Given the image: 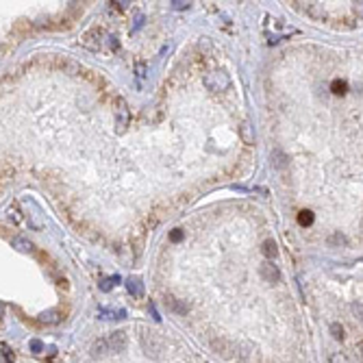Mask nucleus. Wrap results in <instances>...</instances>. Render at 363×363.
<instances>
[{"mask_svg":"<svg viewBox=\"0 0 363 363\" xmlns=\"http://www.w3.org/2000/svg\"><path fill=\"white\" fill-rule=\"evenodd\" d=\"M172 7L176 9V11H183V9L189 7V2H181V0H176V2H172Z\"/></svg>","mask_w":363,"mask_h":363,"instance_id":"4be33fe9","label":"nucleus"},{"mask_svg":"<svg viewBox=\"0 0 363 363\" xmlns=\"http://www.w3.org/2000/svg\"><path fill=\"white\" fill-rule=\"evenodd\" d=\"M127 333L124 331H115L107 337V344H109V352H122L127 348Z\"/></svg>","mask_w":363,"mask_h":363,"instance_id":"20e7f679","label":"nucleus"},{"mask_svg":"<svg viewBox=\"0 0 363 363\" xmlns=\"http://www.w3.org/2000/svg\"><path fill=\"white\" fill-rule=\"evenodd\" d=\"M13 246H16L20 253H24V255L33 253V244L28 239H24V237H13Z\"/></svg>","mask_w":363,"mask_h":363,"instance_id":"f8f14e48","label":"nucleus"},{"mask_svg":"<svg viewBox=\"0 0 363 363\" xmlns=\"http://www.w3.org/2000/svg\"><path fill=\"white\" fill-rule=\"evenodd\" d=\"M144 72H146V68H144V65H137V77H139V78H144V77H146Z\"/></svg>","mask_w":363,"mask_h":363,"instance_id":"5701e85b","label":"nucleus"},{"mask_svg":"<svg viewBox=\"0 0 363 363\" xmlns=\"http://www.w3.org/2000/svg\"><path fill=\"white\" fill-rule=\"evenodd\" d=\"M120 283V276H109V279H103L100 281V289L103 291H111L113 289V285Z\"/></svg>","mask_w":363,"mask_h":363,"instance_id":"4468645a","label":"nucleus"},{"mask_svg":"<svg viewBox=\"0 0 363 363\" xmlns=\"http://www.w3.org/2000/svg\"><path fill=\"white\" fill-rule=\"evenodd\" d=\"M0 350H2L4 359H7L9 363H13V355H11V352H9V346H7V344H2V346H0Z\"/></svg>","mask_w":363,"mask_h":363,"instance_id":"a211bd4d","label":"nucleus"},{"mask_svg":"<svg viewBox=\"0 0 363 363\" xmlns=\"http://www.w3.org/2000/svg\"><path fill=\"white\" fill-rule=\"evenodd\" d=\"M205 85L209 92H226V89L231 87V78L226 72H222V70H215V72H209L205 77Z\"/></svg>","mask_w":363,"mask_h":363,"instance_id":"f257e3e1","label":"nucleus"},{"mask_svg":"<svg viewBox=\"0 0 363 363\" xmlns=\"http://www.w3.org/2000/svg\"><path fill=\"white\" fill-rule=\"evenodd\" d=\"M259 274H261V279L265 281V283H270V285H274V283H279L281 281V272L279 268H276L272 261H263V263L259 265Z\"/></svg>","mask_w":363,"mask_h":363,"instance_id":"7ed1b4c3","label":"nucleus"},{"mask_svg":"<svg viewBox=\"0 0 363 363\" xmlns=\"http://www.w3.org/2000/svg\"><path fill=\"white\" fill-rule=\"evenodd\" d=\"M109 355V344H107V339H96L94 344H92V357H96V359H103V357H107Z\"/></svg>","mask_w":363,"mask_h":363,"instance_id":"6e6552de","label":"nucleus"},{"mask_svg":"<svg viewBox=\"0 0 363 363\" xmlns=\"http://www.w3.org/2000/svg\"><path fill=\"white\" fill-rule=\"evenodd\" d=\"M0 315H2V305H0Z\"/></svg>","mask_w":363,"mask_h":363,"instance_id":"b1692460","label":"nucleus"},{"mask_svg":"<svg viewBox=\"0 0 363 363\" xmlns=\"http://www.w3.org/2000/svg\"><path fill=\"white\" fill-rule=\"evenodd\" d=\"M261 253H263V257H268V259H274L279 250H276V244H274V241H272V239H265L263 244H261Z\"/></svg>","mask_w":363,"mask_h":363,"instance_id":"ddd939ff","label":"nucleus"},{"mask_svg":"<svg viewBox=\"0 0 363 363\" xmlns=\"http://www.w3.org/2000/svg\"><path fill=\"white\" fill-rule=\"evenodd\" d=\"M239 137H241V142H244L246 146H255V129L250 127L248 122H244L239 127Z\"/></svg>","mask_w":363,"mask_h":363,"instance_id":"1a4fd4ad","label":"nucleus"},{"mask_svg":"<svg viewBox=\"0 0 363 363\" xmlns=\"http://www.w3.org/2000/svg\"><path fill=\"white\" fill-rule=\"evenodd\" d=\"M127 289H129V294L135 296V298H142V296H144V285H142V281H139V279H129L127 281Z\"/></svg>","mask_w":363,"mask_h":363,"instance_id":"9b49d317","label":"nucleus"},{"mask_svg":"<svg viewBox=\"0 0 363 363\" xmlns=\"http://www.w3.org/2000/svg\"><path fill=\"white\" fill-rule=\"evenodd\" d=\"M39 322H44V324H59L61 322V313L57 309L44 311V313H39Z\"/></svg>","mask_w":363,"mask_h":363,"instance_id":"9d476101","label":"nucleus"},{"mask_svg":"<svg viewBox=\"0 0 363 363\" xmlns=\"http://www.w3.org/2000/svg\"><path fill=\"white\" fill-rule=\"evenodd\" d=\"M331 333H333V337L335 339H344V329H341V324H331Z\"/></svg>","mask_w":363,"mask_h":363,"instance_id":"f3484780","label":"nucleus"},{"mask_svg":"<svg viewBox=\"0 0 363 363\" xmlns=\"http://www.w3.org/2000/svg\"><path fill=\"white\" fill-rule=\"evenodd\" d=\"M139 341H142V348L148 357H153V359H159L161 357V348H163V344H161V339L155 335V333L144 331L142 337H139Z\"/></svg>","mask_w":363,"mask_h":363,"instance_id":"f03ea898","label":"nucleus"},{"mask_svg":"<svg viewBox=\"0 0 363 363\" xmlns=\"http://www.w3.org/2000/svg\"><path fill=\"white\" fill-rule=\"evenodd\" d=\"M100 315H103L104 320H122V317L127 315V313L120 309V311H100Z\"/></svg>","mask_w":363,"mask_h":363,"instance_id":"2eb2a0df","label":"nucleus"},{"mask_svg":"<svg viewBox=\"0 0 363 363\" xmlns=\"http://www.w3.org/2000/svg\"><path fill=\"white\" fill-rule=\"evenodd\" d=\"M165 307L176 315H185L189 311V305L185 300L176 298V296H165Z\"/></svg>","mask_w":363,"mask_h":363,"instance_id":"423d86ee","label":"nucleus"},{"mask_svg":"<svg viewBox=\"0 0 363 363\" xmlns=\"http://www.w3.org/2000/svg\"><path fill=\"white\" fill-rule=\"evenodd\" d=\"M333 89H335V94H344L346 83H341V80H335V83H333Z\"/></svg>","mask_w":363,"mask_h":363,"instance_id":"aec40b11","label":"nucleus"},{"mask_svg":"<svg viewBox=\"0 0 363 363\" xmlns=\"http://www.w3.org/2000/svg\"><path fill=\"white\" fill-rule=\"evenodd\" d=\"M298 222L302 226H309V224H313V213L311 211H300V215H298Z\"/></svg>","mask_w":363,"mask_h":363,"instance_id":"dca6fc26","label":"nucleus"},{"mask_svg":"<svg viewBox=\"0 0 363 363\" xmlns=\"http://www.w3.org/2000/svg\"><path fill=\"white\" fill-rule=\"evenodd\" d=\"M270 161H272V165H274L276 170H285L287 168V161H289V159H287V155L281 148H274L270 153Z\"/></svg>","mask_w":363,"mask_h":363,"instance_id":"0eeeda50","label":"nucleus"},{"mask_svg":"<svg viewBox=\"0 0 363 363\" xmlns=\"http://www.w3.org/2000/svg\"><path fill=\"white\" fill-rule=\"evenodd\" d=\"M31 350L33 352H42L44 350V344H42V341H37V339H33L31 341Z\"/></svg>","mask_w":363,"mask_h":363,"instance_id":"412c9836","label":"nucleus"},{"mask_svg":"<svg viewBox=\"0 0 363 363\" xmlns=\"http://www.w3.org/2000/svg\"><path fill=\"white\" fill-rule=\"evenodd\" d=\"M170 239H172V241H181V239H183V231H181V229H174L172 233H170Z\"/></svg>","mask_w":363,"mask_h":363,"instance_id":"6ab92c4d","label":"nucleus"},{"mask_svg":"<svg viewBox=\"0 0 363 363\" xmlns=\"http://www.w3.org/2000/svg\"><path fill=\"white\" fill-rule=\"evenodd\" d=\"M130 124V113H129V107L124 103H120L118 111H115V130L118 133H124Z\"/></svg>","mask_w":363,"mask_h":363,"instance_id":"39448f33","label":"nucleus"}]
</instances>
